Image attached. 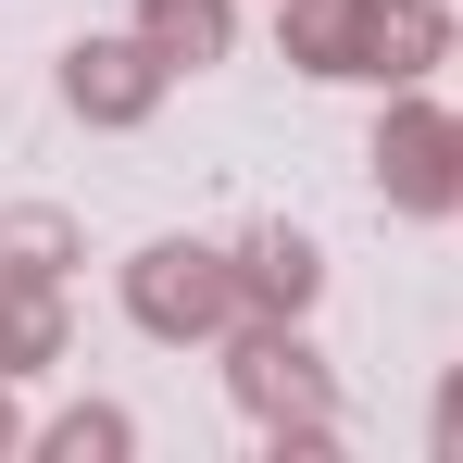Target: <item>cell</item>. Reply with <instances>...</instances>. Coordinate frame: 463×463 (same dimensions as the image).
<instances>
[]
</instances>
